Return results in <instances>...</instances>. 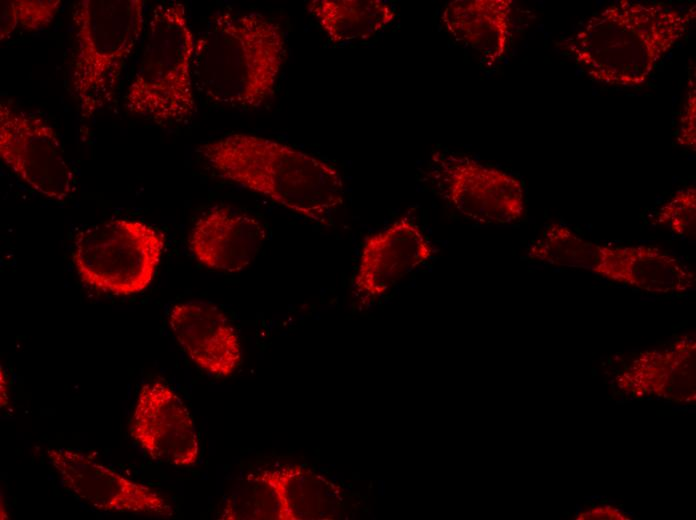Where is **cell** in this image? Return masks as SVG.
<instances>
[{"label":"cell","mask_w":696,"mask_h":520,"mask_svg":"<svg viewBox=\"0 0 696 520\" xmlns=\"http://www.w3.org/2000/svg\"><path fill=\"white\" fill-rule=\"evenodd\" d=\"M434 253L418 224L408 217L398 219L365 239L353 280L355 297L363 305L383 297Z\"/></svg>","instance_id":"7c38bea8"},{"label":"cell","mask_w":696,"mask_h":520,"mask_svg":"<svg viewBox=\"0 0 696 520\" xmlns=\"http://www.w3.org/2000/svg\"><path fill=\"white\" fill-rule=\"evenodd\" d=\"M130 435L154 461L179 467L198 461L200 444L191 414L176 392L161 381L141 387Z\"/></svg>","instance_id":"8fae6325"},{"label":"cell","mask_w":696,"mask_h":520,"mask_svg":"<svg viewBox=\"0 0 696 520\" xmlns=\"http://www.w3.org/2000/svg\"><path fill=\"white\" fill-rule=\"evenodd\" d=\"M165 243V235L156 227L116 218L79 231L73 241L72 260L87 286L129 296L151 284Z\"/></svg>","instance_id":"52a82bcc"},{"label":"cell","mask_w":696,"mask_h":520,"mask_svg":"<svg viewBox=\"0 0 696 520\" xmlns=\"http://www.w3.org/2000/svg\"><path fill=\"white\" fill-rule=\"evenodd\" d=\"M49 463L69 493L96 510L171 518L173 506L157 490L133 481L90 455L49 448Z\"/></svg>","instance_id":"30bf717a"},{"label":"cell","mask_w":696,"mask_h":520,"mask_svg":"<svg viewBox=\"0 0 696 520\" xmlns=\"http://www.w3.org/2000/svg\"><path fill=\"white\" fill-rule=\"evenodd\" d=\"M194 45L185 6L178 1L157 4L126 92L125 109L161 127L188 123L196 113Z\"/></svg>","instance_id":"5b68a950"},{"label":"cell","mask_w":696,"mask_h":520,"mask_svg":"<svg viewBox=\"0 0 696 520\" xmlns=\"http://www.w3.org/2000/svg\"><path fill=\"white\" fill-rule=\"evenodd\" d=\"M656 223L667 226L675 235L694 238L696 228V189L690 185L678 190L657 211Z\"/></svg>","instance_id":"d6986e66"},{"label":"cell","mask_w":696,"mask_h":520,"mask_svg":"<svg viewBox=\"0 0 696 520\" xmlns=\"http://www.w3.org/2000/svg\"><path fill=\"white\" fill-rule=\"evenodd\" d=\"M285 57L277 22L258 12L224 11L195 40L194 87L214 103L257 108L273 96Z\"/></svg>","instance_id":"3957f363"},{"label":"cell","mask_w":696,"mask_h":520,"mask_svg":"<svg viewBox=\"0 0 696 520\" xmlns=\"http://www.w3.org/2000/svg\"><path fill=\"white\" fill-rule=\"evenodd\" d=\"M511 0H454L446 4L441 19L458 42L475 51L489 66L506 55L512 35Z\"/></svg>","instance_id":"9a60e30c"},{"label":"cell","mask_w":696,"mask_h":520,"mask_svg":"<svg viewBox=\"0 0 696 520\" xmlns=\"http://www.w3.org/2000/svg\"><path fill=\"white\" fill-rule=\"evenodd\" d=\"M527 256L554 266L586 270L653 293L685 292L695 284L692 270L659 248L598 244L560 223L549 224L529 246Z\"/></svg>","instance_id":"8992f818"},{"label":"cell","mask_w":696,"mask_h":520,"mask_svg":"<svg viewBox=\"0 0 696 520\" xmlns=\"http://www.w3.org/2000/svg\"><path fill=\"white\" fill-rule=\"evenodd\" d=\"M677 142L683 147L695 151L696 148V80L695 69L688 77L686 93L680 110L677 129Z\"/></svg>","instance_id":"ffe728a7"},{"label":"cell","mask_w":696,"mask_h":520,"mask_svg":"<svg viewBox=\"0 0 696 520\" xmlns=\"http://www.w3.org/2000/svg\"><path fill=\"white\" fill-rule=\"evenodd\" d=\"M60 0H1L0 40L18 31L35 32L47 27L56 17Z\"/></svg>","instance_id":"ac0fdd59"},{"label":"cell","mask_w":696,"mask_h":520,"mask_svg":"<svg viewBox=\"0 0 696 520\" xmlns=\"http://www.w3.org/2000/svg\"><path fill=\"white\" fill-rule=\"evenodd\" d=\"M265 238V228L256 217L233 207L215 206L195 221L189 246L206 267L238 272L254 260Z\"/></svg>","instance_id":"5bb4252c"},{"label":"cell","mask_w":696,"mask_h":520,"mask_svg":"<svg viewBox=\"0 0 696 520\" xmlns=\"http://www.w3.org/2000/svg\"><path fill=\"white\" fill-rule=\"evenodd\" d=\"M693 4L619 0L592 15L561 43L593 81L612 87L644 85L660 61L687 35Z\"/></svg>","instance_id":"6da1fadb"},{"label":"cell","mask_w":696,"mask_h":520,"mask_svg":"<svg viewBox=\"0 0 696 520\" xmlns=\"http://www.w3.org/2000/svg\"><path fill=\"white\" fill-rule=\"evenodd\" d=\"M431 159L433 185L461 215L485 225L512 224L524 216V188L515 176L452 152L436 151Z\"/></svg>","instance_id":"ba28073f"},{"label":"cell","mask_w":696,"mask_h":520,"mask_svg":"<svg viewBox=\"0 0 696 520\" xmlns=\"http://www.w3.org/2000/svg\"><path fill=\"white\" fill-rule=\"evenodd\" d=\"M0 157L22 182L50 200L64 201L76 190L55 129L7 100L0 101Z\"/></svg>","instance_id":"9c48e42d"},{"label":"cell","mask_w":696,"mask_h":520,"mask_svg":"<svg viewBox=\"0 0 696 520\" xmlns=\"http://www.w3.org/2000/svg\"><path fill=\"white\" fill-rule=\"evenodd\" d=\"M307 8L334 43L369 39L395 19L393 7L381 0H314Z\"/></svg>","instance_id":"e0dca14e"},{"label":"cell","mask_w":696,"mask_h":520,"mask_svg":"<svg viewBox=\"0 0 696 520\" xmlns=\"http://www.w3.org/2000/svg\"><path fill=\"white\" fill-rule=\"evenodd\" d=\"M70 90L84 121L111 108L126 63L145 32L142 0H80L73 4Z\"/></svg>","instance_id":"277c9868"},{"label":"cell","mask_w":696,"mask_h":520,"mask_svg":"<svg viewBox=\"0 0 696 520\" xmlns=\"http://www.w3.org/2000/svg\"><path fill=\"white\" fill-rule=\"evenodd\" d=\"M197 152L220 178L315 223L327 224L343 204L344 182L334 166L279 141L233 133Z\"/></svg>","instance_id":"7a4b0ae2"},{"label":"cell","mask_w":696,"mask_h":520,"mask_svg":"<svg viewBox=\"0 0 696 520\" xmlns=\"http://www.w3.org/2000/svg\"><path fill=\"white\" fill-rule=\"evenodd\" d=\"M168 324L187 356L211 376H230L240 365L238 334L216 305L199 300L177 303L169 311Z\"/></svg>","instance_id":"4fadbf2b"},{"label":"cell","mask_w":696,"mask_h":520,"mask_svg":"<svg viewBox=\"0 0 696 520\" xmlns=\"http://www.w3.org/2000/svg\"><path fill=\"white\" fill-rule=\"evenodd\" d=\"M267 481L275 520L329 519L342 501L339 488L301 465L283 464L259 470Z\"/></svg>","instance_id":"2e32d148"}]
</instances>
